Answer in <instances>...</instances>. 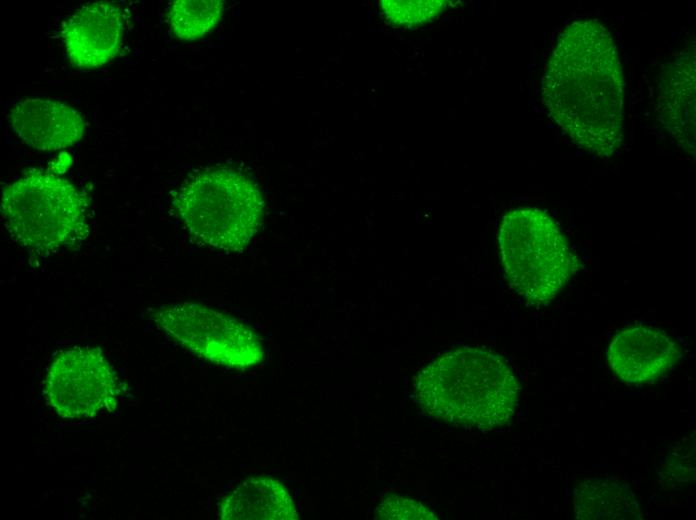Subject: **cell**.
Here are the masks:
<instances>
[{
	"label": "cell",
	"mask_w": 696,
	"mask_h": 520,
	"mask_svg": "<svg viewBox=\"0 0 696 520\" xmlns=\"http://www.w3.org/2000/svg\"><path fill=\"white\" fill-rule=\"evenodd\" d=\"M224 520H296L295 504L286 488L268 476L249 477L221 503Z\"/></svg>",
	"instance_id": "cell-11"
},
{
	"label": "cell",
	"mask_w": 696,
	"mask_h": 520,
	"mask_svg": "<svg viewBox=\"0 0 696 520\" xmlns=\"http://www.w3.org/2000/svg\"><path fill=\"white\" fill-rule=\"evenodd\" d=\"M658 473L668 487L682 486L695 479V440L689 437L667 454L661 461Z\"/></svg>",
	"instance_id": "cell-15"
},
{
	"label": "cell",
	"mask_w": 696,
	"mask_h": 520,
	"mask_svg": "<svg viewBox=\"0 0 696 520\" xmlns=\"http://www.w3.org/2000/svg\"><path fill=\"white\" fill-rule=\"evenodd\" d=\"M45 393L62 418H91L113 410L118 379L103 353L96 348L73 347L60 353L49 367Z\"/></svg>",
	"instance_id": "cell-7"
},
{
	"label": "cell",
	"mask_w": 696,
	"mask_h": 520,
	"mask_svg": "<svg viewBox=\"0 0 696 520\" xmlns=\"http://www.w3.org/2000/svg\"><path fill=\"white\" fill-rule=\"evenodd\" d=\"M122 34L121 12L107 2L82 6L62 30L69 60L80 68L102 66L113 59L120 49Z\"/></svg>",
	"instance_id": "cell-9"
},
{
	"label": "cell",
	"mask_w": 696,
	"mask_h": 520,
	"mask_svg": "<svg viewBox=\"0 0 696 520\" xmlns=\"http://www.w3.org/2000/svg\"><path fill=\"white\" fill-rule=\"evenodd\" d=\"M175 206L189 233L224 251L244 249L257 233L264 202L257 184L226 167L204 170L186 181Z\"/></svg>",
	"instance_id": "cell-4"
},
{
	"label": "cell",
	"mask_w": 696,
	"mask_h": 520,
	"mask_svg": "<svg viewBox=\"0 0 696 520\" xmlns=\"http://www.w3.org/2000/svg\"><path fill=\"white\" fill-rule=\"evenodd\" d=\"M498 241L511 287L533 306L549 304L578 267L556 222L538 208L522 207L508 212L503 217Z\"/></svg>",
	"instance_id": "cell-5"
},
{
	"label": "cell",
	"mask_w": 696,
	"mask_h": 520,
	"mask_svg": "<svg viewBox=\"0 0 696 520\" xmlns=\"http://www.w3.org/2000/svg\"><path fill=\"white\" fill-rule=\"evenodd\" d=\"M223 11L221 0H176L169 7L168 20L179 38L194 40L214 28Z\"/></svg>",
	"instance_id": "cell-13"
},
{
	"label": "cell",
	"mask_w": 696,
	"mask_h": 520,
	"mask_svg": "<svg viewBox=\"0 0 696 520\" xmlns=\"http://www.w3.org/2000/svg\"><path fill=\"white\" fill-rule=\"evenodd\" d=\"M375 518L391 520L438 519L436 514L427 506L417 500L401 495H392L384 498L377 506Z\"/></svg>",
	"instance_id": "cell-16"
},
{
	"label": "cell",
	"mask_w": 696,
	"mask_h": 520,
	"mask_svg": "<svg viewBox=\"0 0 696 520\" xmlns=\"http://www.w3.org/2000/svg\"><path fill=\"white\" fill-rule=\"evenodd\" d=\"M88 204L67 179L31 172L3 191L1 213L15 241L36 254L75 248L88 234Z\"/></svg>",
	"instance_id": "cell-3"
},
{
	"label": "cell",
	"mask_w": 696,
	"mask_h": 520,
	"mask_svg": "<svg viewBox=\"0 0 696 520\" xmlns=\"http://www.w3.org/2000/svg\"><path fill=\"white\" fill-rule=\"evenodd\" d=\"M520 389L505 358L477 346L439 355L419 371L414 384L417 402L428 416L477 430L509 425Z\"/></svg>",
	"instance_id": "cell-2"
},
{
	"label": "cell",
	"mask_w": 696,
	"mask_h": 520,
	"mask_svg": "<svg viewBox=\"0 0 696 520\" xmlns=\"http://www.w3.org/2000/svg\"><path fill=\"white\" fill-rule=\"evenodd\" d=\"M681 352L664 331L642 325L618 332L607 349L610 369L630 384L651 382L668 371Z\"/></svg>",
	"instance_id": "cell-8"
},
{
	"label": "cell",
	"mask_w": 696,
	"mask_h": 520,
	"mask_svg": "<svg viewBox=\"0 0 696 520\" xmlns=\"http://www.w3.org/2000/svg\"><path fill=\"white\" fill-rule=\"evenodd\" d=\"M380 7L384 17L395 26H420L438 17L446 8L441 0H383Z\"/></svg>",
	"instance_id": "cell-14"
},
{
	"label": "cell",
	"mask_w": 696,
	"mask_h": 520,
	"mask_svg": "<svg viewBox=\"0 0 696 520\" xmlns=\"http://www.w3.org/2000/svg\"><path fill=\"white\" fill-rule=\"evenodd\" d=\"M573 506L577 520L643 519L635 494L616 477L580 480L574 488Z\"/></svg>",
	"instance_id": "cell-12"
},
{
	"label": "cell",
	"mask_w": 696,
	"mask_h": 520,
	"mask_svg": "<svg viewBox=\"0 0 696 520\" xmlns=\"http://www.w3.org/2000/svg\"><path fill=\"white\" fill-rule=\"evenodd\" d=\"M155 323L179 344L218 365L247 368L259 363L264 350L244 323L198 303H178L155 310Z\"/></svg>",
	"instance_id": "cell-6"
},
{
	"label": "cell",
	"mask_w": 696,
	"mask_h": 520,
	"mask_svg": "<svg viewBox=\"0 0 696 520\" xmlns=\"http://www.w3.org/2000/svg\"><path fill=\"white\" fill-rule=\"evenodd\" d=\"M9 118L17 136L28 146L41 151L67 148L78 142L86 122L72 107L44 98L17 102Z\"/></svg>",
	"instance_id": "cell-10"
},
{
	"label": "cell",
	"mask_w": 696,
	"mask_h": 520,
	"mask_svg": "<svg viewBox=\"0 0 696 520\" xmlns=\"http://www.w3.org/2000/svg\"><path fill=\"white\" fill-rule=\"evenodd\" d=\"M542 90L551 117L575 144L602 157L617 150L623 131L622 68L601 23L577 21L561 33Z\"/></svg>",
	"instance_id": "cell-1"
}]
</instances>
